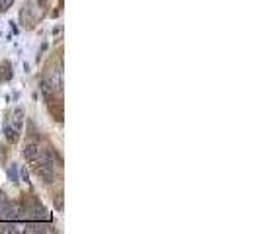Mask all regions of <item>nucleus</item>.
Here are the masks:
<instances>
[{"instance_id": "423d86ee", "label": "nucleus", "mask_w": 260, "mask_h": 234, "mask_svg": "<svg viewBox=\"0 0 260 234\" xmlns=\"http://www.w3.org/2000/svg\"><path fill=\"white\" fill-rule=\"evenodd\" d=\"M12 76H14L12 65L8 61H0V82H8L12 80Z\"/></svg>"}, {"instance_id": "9d476101", "label": "nucleus", "mask_w": 260, "mask_h": 234, "mask_svg": "<svg viewBox=\"0 0 260 234\" xmlns=\"http://www.w3.org/2000/svg\"><path fill=\"white\" fill-rule=\"evenodd\" d=\"M10 201H8V197H6V193L4 191H0V209H2V207H6Z\"/></svg>"}, {"instance_id": "f03ea898", "label": "nucleus", "mask_w": 260, "mask_h": 234, "mask_svg": "<svg viewBox=\"0 0 260 234\" xmlns=\"http://www.w3.org/2000/svg\"><path fill=\"white\" fill-rule=\"evenodd\" d=\"M45 103H47V109H49V115L53 117V121L63 123V98L61 96L57 98V94H55L49 100H45Z\"/></svg>"}, {"instance_id": "7ed1b4c3", "label": "nucleus", "mask_w": 260, "mask_h": 234, "mask_svg": "<svg viewBox=\"0 0 260 234\" xmlns=\"http://www.w3.org/2000/svg\"><path fill=\"white\" fill-rule=\"evenodd\" d=\"M39 152H41V145H39V143H36V141L26 143V145H24V149H22V154H24V158H26L28 162L37 160Z\"/></svg>"}, {"instance_id": "0eeeda50", "label": "nucleus", "mask_w": 260, "mask_h": 234, "mask_svg": "<svg viewBox=\"0 0 260 234\" xmlns=\"http://www.w3.org/2000/svg\"><path fill=\"white\" fill-rule=\"evenodd\" d=\"M39 90H41V96H43L45 100H49L51 96H55V90H53V88L49 86V82L43 80V78H41V82H39ZM57 96H59V94H57Z\"/></svg>"}, {"instance_id": "1a4fd4ad", "label": "nucleus", "mask_w": 260, "mask_h": 234, "mask_svg": "<svg viewBox=\"0 0 260 234\" xmlns=\"http://www.w3.org/2000/svg\"><path fill=\"white\" fill-rule=\"evenodd\" d=\"M12 4H14V0H0V14H4Z\"/></svg>"}, {"instance_id": "20e7f679", "label": "nucleus", "mask_w": 260, "mask_h": 234, "mask_svg": "<svg viewBox=\"0 0 260 234\" xmlns=\"http://www.w3.org/2000/svg\"><path fill=\"white\" fill-rule=\"evenodd\" d=\"M8 121L22 133V129H24V123H26V111L22 109V107H14V111L10 113V117H8Z\"/></svg>"}, {"instance_id": "6e6552de", "label": "nucleus", "mask_w": 260, "mask_h": 234, "mask_svg": "<svg viewBox=\"0 0 260 234\" xmlns=\"http://www.w3.org/2000/svg\"><path fill=\"white\" fill-rule=\"evenodd\" d=\"M53 203H55V209H57V211H63V193H61V191H59V193H55Z\"/></svg>"}, {"instance_id": "f257e3e1", "label": "nucleus", "mask_w": 260, "mask_h": 234, "mask_svg": "<svg viewBox=\"0 0 260 234\" xmlns=\"http://www.w3.org/2000/svg\"><path fill=\"white\" fill-rule=\"evenodd\" d=\"M43 80L49 82V86L55 90V94H63V86H65V80H63V59H59V65L53 67V65H47L45 70H43Z\"/></svg>"}, {"instance_id": "39448f33", "label": "nucleus", "mask_w": 260, "mask_h": 234, "mask_svg": "<svg viewBox=\"0 0 260 234\" xmlns=\"http://www.w3.org/2000/svg\"><path fill=\"white\" fill-rule=\"evenodd\" d=\"M2 133H4V139L10 143V145H16L18 141H20V131L6 119V123H4V129H2Z\"/></svg>"}]
</instances>
